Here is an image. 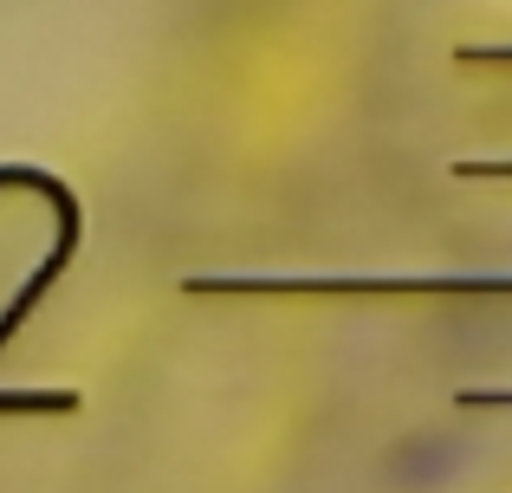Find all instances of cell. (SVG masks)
<instances>
[{
	"label": "cell",
	"mask_w": 512,
	"mask_h": 493,
	"mask_svg": "<svg viewBox=\"0 0 512 493\" xmlns=\"http://www.w3.org/2000/svg\"><path fill=\"white\" fill-rule=\"evenodd\" d=\"M0 189H33V195H46L52 202V215H59V241H52V253L33 266V273L20 279V292L7 299V312H0V351H7L13 338H20V325L39 312V305L52 299V286H59L65 273H72V260H78V247H85V202H78L72 189H65L52 169H39V163H0Z\"/></svg>",
	"instance_id": "cell-2"
},
{
	"label": "cell",
	"mask_w": 512,
	"mask_h": 493,
	"mask_svg": "<svg viewBox=\"0 0 512 493\" xmlns=\"http://www.w3.org/2000/svg\"><path fill=\"white\" fill-rule=\"evenodd\" d=\"M454 403H461V409H512V390H487V383H461V390H454Z\"/></svg>",
	"instance_id": "cell-5"
},
{
	"label": "cell",
	"mask_w": 512,
	"mask_h": 493,
	"mask_svg": "<svg viewBox=\"0 0 512 493\" xmlns=\"http://www.w3.org/2000/svg\"><path fill=\"white\" fill-rule=\"evenodd\" d=\"M188 299H512V273H188Z\"/></svg>",
	"instance_id": "cell-1"
},
{
	"label": "cell",
	"mask_w": 512,
	"mask_h": 493,
	"mask_svg": "<svg viewBox=\"0 0 512 493\" xmlns=\"http://www.w3.org/2000/svg\"><path fill=\"white\" fill-rule=\"evenodd\" d=\"M454 65H461V72H487V65H512V39H493V46H454Z\"/></svg>",
	"instance_id": "cell-4"
},
{
	"label": "cell",
	"mask_w": 512,
	"mask_h": 493,
	"mask_svg": "<svg viewBox=\"0 0 512 493\" xmlns=\"http://www.w3.org/2000/svg\"><path fill=\"white\" fill-rule=\"evenodd\" d=\"M448 176L454 182H512V156H461Z\"/></svg>",
	"instance_id": "cell-3"
}]
</instances>
